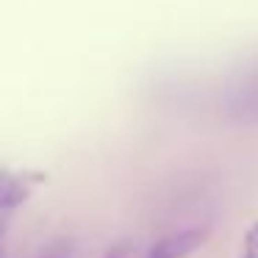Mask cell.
<instances>
[{"mask_svg":"<svg viewBox=\"0 0 258 258\" xmlns=\"http://www.w3.org/2000/svg\"><path fill=\"white\" fill-rule=\"evenodd\" d=\"M36 183H42L39 172H14V169L0 167V211L14 214L34 195Z\"/></svg>","mask_w":258,"mask_h":258,"instance_id":"1","label":"cell"},{"mask_svg":"<svg viewBox=\"0 0 258 258\" xmlns=\"http://www.w3.org/2000/svg\"><path fill=\"white\" fill-rule=\"evenodd\" d=\"M203 239H206V230L203 228L175 230V233H167L164 239H158L156 244L147 250L145 258H186L203 244Z\"/></svg>","mask_w":258,"mask_h":258,"instance_id":"2","label":"cell"},{"mask_svg":"<svg viewBox=\"0 0 258 258\" xmlns=\"http://www.w3.org/2000/svg\"><path fill=\"white\" fill-rule=\"evenodd\" d=\"M36 258H73V244H70L67 239H58V241H53V244H47Z\"/></svg>","mask_w":258,"mask_h":258,"instance_id":"3","label":"cell"},{"mask_svg":"<svg viewBox=\"0 0 258 258\" xmlns=\"http://www.w3.org/2000/svg\"><path fill=\"white\" fill-rule=\"evenodd\" d=\"M103 258H136V250H134L131 241H117V244L108 247Z\"/></svg>","mask_w":258,"mask_h":258,"instance_id":"4","label":"cell"},{"mask_svg":"<svg viewBox=\"0 0 258 258\" xmlns=\"http://www.w3.org/2000/svg\"><path fill=\"white\" fill-rule=\"evenodd\" d=\"M241 258H258V222L250 228L244 239V250H241Z\"/></svg>","mask_w":258,"mask_h":258,"instance_id":"5","label":"cell"},{"mask_svg":"<svg viewBox=\"0 0 258 258\" xmlns=\"http://www.w3.org/2000/svg\"><path fill=\"white\" fill-rule=\"evenodd\" d=\"M9 217H12V214H3V211H0V258L6 255V247H3V239H6V225H9Z\"/></svg>","mask_w":258,"mask_h":258,"instance_id":"6","label":"cell"}]
</instances>
